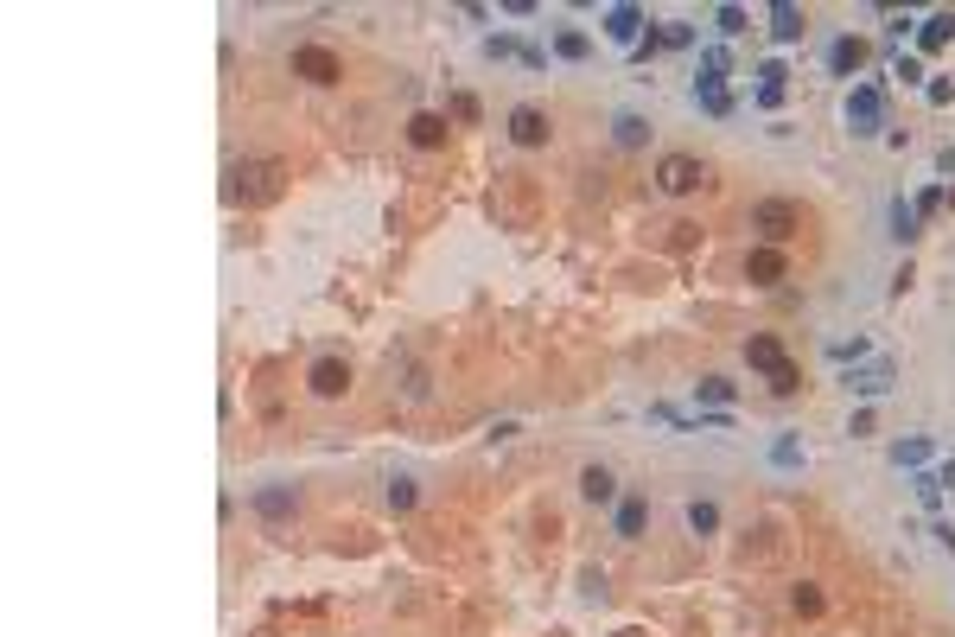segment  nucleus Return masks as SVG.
Here are the masks:
<instances>
[{
    "instance_id": "f257e3e1",
    "label": "nucleus",
    "mask_w": 955,
    "mask_h": 637,
    "mask_svg": "<svg viewBox=\"0 0 955 637\" xmlns=\"http://www.w3.org/2000/svg\"><path fill=\"white\" fill-rule=\"evenodd\" d=\"M287 192V166L281 160H262V153H249V160H230V198L242 211H268V204H281Z\"/></svg>"
},
{
    "instance_id": "f03ea898",
    "label": "nucleus",
    "mask_w": 955,
    "mask_h": 637,
    "mask_svg": "<svg viewBox=\"0 0 955 637\" xmlns=\"http://www.w3.org/2000/svg\"><path fill=\"white\" fill-rule=\"evenodd\" d=\"M803 223H809V211H803L796 198H758V204H752V230H758V243H771V249L796 243V236H803Z\"/></svg>"
},
{
    "instance_id": "7ed1b4c3",
    "label": "nucleus",
    "mask_w": 955,
    "mask_h": 637,
    "mask_svg": "<svg viewBox=\"0 0 955 637\" xmlns=\"http://www.w3.org/2000/svg\"><path fill=\"white\" fill-rule=\"evenodd\" d=\"M745 364H752V370H764V383H771V395H796V389H803V376H796V364L784 357V344H777L771 332L745 338Z\"/></svg>"
},
{
    "instance_id": "20e7f679",
    "label": "nucleus",
    "mask_w": 955,
    "mask_h": 637,
    "mask_svg": "<svg viewBox=\"0 0 955 637\" xmlns=\"http://www.w3.org/2000/svg\"><path fill=\"white\" fill-rule=\"evenodd\" d=\"M701 185H707V166L694 160V153H663V160H656V192L688 198V192H701Z\"/></svg>"
},
{
    "instance_id": "39448f33",
    "label": "nucleus",
    "mask_w": 955,
    "mask_h": 637,
    "mask_svg": "<svg viewBox=\"0 0 955 637\" xmlns=\"http://www.w3.org/2000/svg\"><path fill=\"white\" fill-rule=\"evenodd\" d=\"M293 77H306V83H319V90H332V83L344 77V64H338V51L332 45H293Z\"/></svg>"
},
{
    "instance_id": "423d86ee",
    "label": "nucleus",
    "mask_w": 955,
    "mask_h": 637,
    "mask_svg": "<svg viewBox=\"0 0 955 637\" xmlns=\"http://www.w3.org/2000/svg\"><path fill=\"white\" fill-rule=\"evenodd\" d=\"M847 128H854L860 141L885 128V90L879 83H854V96H847Z\"/></svg>"
},
{
    "instance_id": "0eeeda50",
    "label": "nucleus",
    "mask_w": 955,
    "mask_h": 637,
    "mask_svg": "<svg viewBox=\"0 0 955 637\" xmlns=\"http://www.w3.org/2000/svg\"><path fill=\"white\" fill-rule=\"evenodd\" d=\"M344 389H351V364H344V357H312L306 395H319V402H338Z\"/></svg>"
},
{
    "instance_id": "6e6552de",
    "label": "nucleus",
    "mask_w": 955,
    "mask_h": 637,
    "mask_svg": "<svg viewBox=\"0 0 955 637\" xmlns=\"http://www.w3.org/2000/svg\"><path fill=\"white\" fill-rule=\"evenodd\" d=\"M745 281H752V287H784L790 281V255L771 249V243H758L752 255H745Z\"/></svg>"
},
{
    "instance_id": "1a4fd4ad",
    "label": "nucleus",
    "mask_w": 955,
    "mask_h": 637,
    "mask_svg": "<svg viewBox=\"0 0 955 637\" xmlns=\"http://www.w3.org/2000/svg\"><path fill=\"white\" fill-rule=\"evenodd\" d=\"M255 516H262V523H293V516H300V497H293V485H262L255 491Z\"/></svg>"
},
{
    "instance_id": "9d476101",
    "label": "nucleus",
    "mask_w": 955,
    "mask_h": 637,
    "mask_svg": "<svg viewBox=\"0 0 955 637\" xmlns=\"http://www.w3.org/2000/svg\"><path fill=\"white\" fill-rule=\"evenodd\" d=\"M510 141H516V147H548V115L535 109V102L510 109Z\"/></svg>"
},
{
    "instance_id": "9b49d317",
    "label": "nucleus",
    "mask_w": 955,
    "mask_h": 637,
    "mask_svg": "<svg viewBox=\"0 0 955 637\" xmlns=\"http://www.w3.org/2000/svg\"><path fill=\"white\" fill-rule=\"evenodd\" d=\"M803 32H809V13L796 7V0H777V7H771V39L777 45H796Z\"/></svg>"
},
{
    "instance_id": "f8f14e48",
    "label": "nucleus",
    "mask_w": 955,
    "mask_h": 637,
    "mask_svg": "<svg viewBox=\"0 0 955 637\" xmlns=\"http://www.w3.org/2000/svg\"><path fill=\"white\" fill-rule=\"evenodd\" d=\"M446 134H453V122H446V115H433V109H421L408 122V141L421 147V153H433V147H446Z\"/></svg>"
},
{
    "instance_id": "ddd939ff",
    "label": "nucleus",
    "mask_w": 955,
    "mask_h": 637,
    "mask_svg": "<svg viewBox=\"0 0 955 637\" xmlns=\"http://www.w3.org/2000/svg\"><path fill=\"white\" fill-rule=\"evenodd\" d=\"M580 497H586V504H599V510L618 504V478L605 472V466H586V472H580Z\"/></svg>"
},
{
    "instance_id": "4468645a",
    "label": "nucleus",
    "mask_w": 955,
    "mask_h": 637,
    "mask_svg": "<svg viewBox=\"0 0 955 637\" xmlns=\"http://www.w3.org/2000/svg\"><path fill=\"white\" fill-rule=\"evenodd\" d=\"M605 39L637 45V39H644V13H637V7H612V13H605Z\"/></svg>"
},
{
    "instance_id": "2eb2a0df",
    "label": "nucleus",
    "mask_w": 955,
    "mask_h": 637,
    "mask_svg": "<svg viewBox=\"0 0 955 637\" xmlns=\"http://www.w3.org/2000/svg\"><path fill=\"white\" fill-rule=\"evenodd\" d=\"M860 64H866V39H835L828 45V71L835 77H854Z\"/></svg>"
},
{
    "instance_id": "dca6fc26",
    "label": "nucleus",
    "mask_w": 955,
    "mask_h": 637,
    "mask_svg": "<svg viewBox=\"0 0 955 637\" xmlns=\"http://www.w3.org/2000/svg\"><path fill=\"white\" fill-rule=\"evenodd\" d=\"M847 389H854V395H866V402H873V395H885V389H892V364H885V357H879V364H866V370H854V376H847Z\"/></svg>"
},
{
    "instance_id": "f3484780",
    "label": "nucleus",
    "mask_w": 955,
    "mask_h": 637,
    "mask_svg": "<svg viewBox=\"0 0 955 637\" xmlns=\"http://www.w3.org/2000/svg\"><path fill=\"white\" fill-rule=\"evenodd\" d=\"M644 523H650V504H644V497H618V536L637 542V536H644Z\"/></svg>"
},
{
    "instance_id": "a211bd4d",
    "label": "nucleus",
    "mask_w": 955,
    "mask_h": 637,
    "mask_svg": "<svg viewBox=\"0 0 955 637\" xmlns=\"http://www.w3.org/2000/svg\"><path fill=\"white\" fill-rule=\"evenodd\" d=\"M790 612L796 618H822L828 612V593L815 587V580H796V587H790Z\"/></svg>"
},
{
    "instance_id": "6ab92c4d",
    "label": "nucleus",
    "mask_w": 955,
    "mask_h": 637,
    "mask_svg": "<svg viewBox=\"0 0 955 637\" xmlns=\"http://www.w3.org/2000/svg\"><path fill=\"white\" fill-rule=\"evenodd\" d=\"M784 77H790L784 64H764V71H758V102H764V109H784V90H790Z\"/></svg>"
},
{
    "instance_id": "aec40b11",
    "label": "nucleus",
    "mask_w": 955,
    "mask_h": 637,
    "mask_svg": "<svg viewBox=\"0 0 955 637\" xmlns=\"http://www.w3.org/2000/svg\"><path fill=\"white\" fill-rule=\"evenodd\" d=\"M949 39H955V13H930V20L917 26V45L924 51H943Z\"/></svg>"
},
{
    "instance_id": "412c9836",
    "label": "nucleus",
    "mask_w": 955,
    "mask_h": 637,
    "mask_svg": "<svg viewBox=\"0 0 955 637\" xmlns=\"http://www.w3.org/2000/svg\"><path fill=\"white\" fill-rule=\"evenodd\" d=\"M694 102H701L707 115H733V90H726V83H707V77H694Z\"/></svg>"
},
{
    "instance_id": "4be33fe9",
    "label": "nucleus",
    "mask_w": 955,
    "mask_h": 637,
    "mask_svg": "<svg viewBox=\"0 0 955 637\" xmlns=\"http://www.w3.org/2000/svg\"><path fill=\"white\" fill-rule=\"evenodd\" d=\"M612 141H618L624 153H637V147L650 141V122H644V115H618V122H612Z\"/></svg>"
},
{
    "instance_id": "5701e85b",
    "label": "nucleus",
    "mask_w": 955,
    "mask_h": 637,
    "mask_svg": "<svg viewBox=\"0 0 955 637\" xmlns=\"http://www.w3.org/2000/svg\"><path fill=\"white\" fill-rule=\"evenodd\" d=\"M892 236H898V243H917V236H924V217H917L905 198L892 204Z\"/></svg>"
},
{
    "instance_id": "b1692460",
    "label": "nucleus",
    "mask_w": 955,
    "mask_h": 637,
    "mask_svg": "<svg viewBox=\"0 0 955 637\" xmlns=\"http://www.w3.org/2000/svg\"><path fill=\"white\" fill-rule=\"evenodd\" d=\"M688 529H694V536H714V529H720V504L694 497V504H688Z\"/></svg>"
},
{
    "instance_id": "393cba45",
    "label": "nucleus",
    "mask_w": 955,
    "mask_h": 637,
    "mask_svg": "<svg viewBox=\"0 0 955 637\" xmlns=\"http://www.w3.org/2000/svg\"><path fill=\"white\" fill-rule=\"evenodd\" d=\"M554 51L580 64V58H593V39H586V32H573V26H561V32H554Z\"/></svg>"
},
{
    "instance_id": "a878e982",
    "label": "nucleus",
    "mask_w": 955,
    "mask_h": 637,
    "mask_svg": "<svg viewBox=\"0 0 955 637\" xmlns=\"http://www.w3.org/2000/svg\"><path fill=\"white\" fill-rule=\"evenodd\" d=\"M694 395H701V402H707V408H726V402H733V395H739V389H733V383H726V376H701V383H694Z\"/></svg>"
},
{
    "instance_id": "bb28decb",
    "label": "nucleus",
    "mask_w": 955,
    "mask_h": 637,
    "mask_svg": "<svg viewBox=\"0 0 955 637\" xmlns=\"http://www.w3.org/2000/svg\"><path fill=\"white\" fill-rule=\"evenodd\" d=\"M421 504V491H414V478H389V510L402 516V510H414Z\"/></svg>"
},
{
    "instance_id": "cd10ccee",
    "label": "nucleus",
    "mask_w": 955,
    "mask_h": 637,
    "mask_svg": "<svg viewBox=\"0 0 955 637\" xmlns=\"http://www.w3.org/2000/svg\"><path fill=\"white\" fill-rule=\"evenodd\" d=\"M892 459H898V466H917V472H924V459H930V440H898V446H892Z\"/></svg>"
},
{
    "instance_id": "c85d7f7f",
    "label": "nucleus",
    "mask_w": 955,
    "mask_h": 637,
    "mask_svg": "<svg viewBox=\"0 0 955 637\" xmlns=\"http://www.w3.org/2000/svg\"><path fill=\"white\" fill-rule=\"evenodd\" d=\"M714 26L726 32V39H739V32L752 26V13H745V7H720V13H714Z\"/></svg>"
},
{
    "instance_id": "c756f323",
    "label": "nucleus",
    "mask_w": 955,
    "mask_h": 637,
    "mask_svg": "<svg viewBox=\"0 0 955 637\" xmlns=\"http://www.w3.org/2000/svg\"><path fill=\"white\" fill-rule=\"evenodd\" d=\"M701 77H707V83H726V51H720V45L701 51Z\"/></svg>"
},
{
    "instance_id": "7c9ffc66",
    "label": "nucleus",
    "mask_w": 955,
    "mask_h": 637,
    "mask_svg": "<svg viewBox=\"0 0 955 637\" xmlns=\"http://www.w3.org/2000/svg\"><path fill=\"white\" fill-rule=\"evenodd\" d=\"M656 39H663L669 51H682V45H694V26H682V20H669L663 32H656Z\"/></svg>"
},
{
    "instance_id": "2f4dec72",
    "label": "nucleus",
    "mask_w": 955,
    "mask_h": 637,
    "mask_svg": "<svg viewBox=\"0 0 955 637\" xmlns=\"http://www.w3.org/2000/svg\"><path fill=\"white\" fill-rule=\"evenodd\" d=\"M911 211H917V217H930V211H943V185H924V192H917V198H911Z\"/></svg>"
},
{
    "instance_id": "473e14b6",
    "label": "nucleus",
    "mask_w": 955,
    "mask_h": 637,
    "mask_svg": "<svg viewBox=\"0 0 955 637\" xmlns=\"http://www.w3.org/2000/svg\"><path fill=\"white\" fill-rule=\"evenodd\" d=\"M771 459H777V466H803V446H796V440L784 434V440H777V446H771Z\"/></svg>"
},
{
    "instance_id": "72a5a7b5",
    "label": "nucleus",
    "mask_w": 955,
    "mask_h": 637,
    "mask_svg": "<svg viewBox=\"0 0 955 637\" xmlns=\"http://www.w3.org/2000/svg\"><path fill=\"white\" fill-rule=\"evenodd\" d=\"M484 51H491V58H523V45H516L510 32H497V39H484Z\"/></svg>"
},
{
    "instance_id": "f704fd0d",
    "label": "nucleus",
    "mask_w": 955,
    "mask_h": 637,
    "mask_svg": "<svg viewBox=\"0 0 955 637\" xmlns=\"http://www.w3.org/2000/svg\"><path fill=\"white\" fill-rule=\"evenodd\" d=\"M866 351H873V344H866V338H854V344H835L828 357H835V364H854V357H866Z\"/></svg>"
},
{
    "instance_id": "c9c22d12",
    "label": "nucleus",
    "mask_w": 955,
    "mask_h": 637,
    "mask_svg": "<svg viewBox=\"0 0 955 637\" xmlns=\"http://www.w3.org/2000/svg\"><path fill=\"white\" fill-rule=\"evenodd\" d=\"M453 115L459 122H478V96H453Z\"/></svg>"
},
{
    "instance_id": "e433bc0d",
    "label": "nucleus",
    "mask_w": 955,
    "mask_h": 637,
    "mask_svg": "<svg viewBox=\"0 0 955 637\" xmlns=\"http://www.w3.org/2000/svg\"><path fill=\"white\" fill-rule=\"evenodd\" d=\"M936 485H943V491H955V459H949L943 472H936Z\"/></svg>"
}]
</instances>
